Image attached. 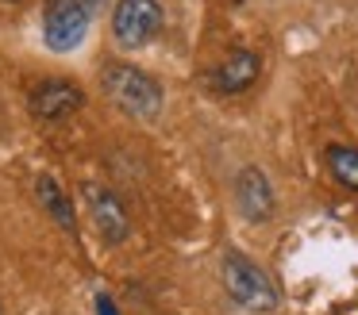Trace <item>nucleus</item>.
<instances>
[{
	"instance_id": "obj_1",
	"label": "nucleus",
	"mask_w": 358,
	"mask_h": 315,
	"mask_svg": "<svg viewBox=\"0 0 358 315\" xmlns=\"http://www.w3.org/2000/svg\"><path fill=\"white\" fill-rule=\"evenodd\" d=\"M101 89L120 112L135 115V119H155L162 112V85L139 66L127 61H108L101 69Z\"/></svg>"
},
{
	"instance_id": "obj_2",
	"label": "nucleus",
	"mask_w": 358,
	"mask_h": 315,
	"mask_svg": "<svg viewBox=\"0 0 358 315\" xmlns=\"http://www.w3.org/2000/svg\"><path fill=\"white\" fill-rule=\"evenodd\" d=\"M101 0H47L43 8V43L55 54H70L85 43L89 23Z\"/></svg>"
},
{
	"instance_id": "obj_3",
	"label": "nucleus",
	"mask_w": 358,
	"mask_h": 315,
	"mask_svg": "<svg viewBox=\"0 0 358 315\" xmlns=\"http://www.w3.org/2000/svg\"><path fill=\"white\" fill-rule=\"evenodd\" d=\"M224 288L239 307L262 315L278 307V284L266 277V269H258L247 254H227L224 258Z\"/></svg>"
},
{
	"instance_id": "obj_4",
	"label": "nucleus",
	"mask_w": 358,
	"mask_h": 315,
	"mask_svg": "<svg viewBox=\"0 0 358 315\" xmlns=\"http://www.w3.org/2000/svg\"><path fill=\"white\" fill-rule=\"evenodd\" d=\"M162 23L166 12L158 0H116L112 8V35L124 50H143L147 43H155Z\"/></svg>"
},
{
	"instance_id": "obj_5",
	"label": "nucleus",
	"mask_w": 358,
	"mask_h": 315,
	"mask_svg": "<svg viewBox=\"0 0 358 315\" xmlns=\"http://www.w3.org/2000/svg\"><path fill=\"white\" fill-rule=\"evenodd\" d=\"M81 104H85V92L73 81H66V77H47V81H39L31 89V100H27L35 119H47V123H58V119H66V115H73Z\"/></svg>"
},
{
	"instance_id": "obj_6",
	"label": "nucleus",
	"mask_w": 358,
	"mask_h": 315,
	"mask_svg": "<svg viewBox=\"0 0 358 315\" xmlns=\"http://www.w3.org/2000/svg\"><path fill=\"white\" fill-rule=\"evenodd\" d=\"M258 73H262V58H258L255 50H247V46H239V50H231L216 69L204 73V85L224 92V96H235V92H247L250 85L258 81Z\"/></svg>"
},
{
	"instance_id": "obj_7",
	"label": "nucleus",
	"mask_w": 358,
	"mask_h": 315,
	"mask_svg": "<svg viewBox=\"0 0 358 315\" xmlns=\"http://www.w3.org/2000/svg\"><path fill=\"white\" fill-rule=\"evenodd\" d=\"M235 207L247 223H266L273 215V184L258 166L239 169V177H235Z\"/></svg>"
},
{
	"instance_id": "obj_8",
	"label": "nucleus",
	"mask_w": 358,
	"mask_h": 315,
	"mask_svg": "<svg viewBox=\"0 0 358 315\" xmlns=\"http://www.w3.org/2000/svg\"><path fill=\"white\" fill-rule=\"evenodd\" d=\"M81 196H85V204H89V215H93L96 230H101L108 242H124L127 230H131V223H127V212H124V204H120L116 192L101 189V184H85Z\"/></svg>"
},
{
	"instance_id": "obj_9",
	"label": "nucleus",
	"mask_w": 358,
	"mask_h": 315,
	"mask_svg": "<svg viewBox=\"0 0 358 315\" xmlns=\"http://www.w3.org/2000/svg\"><path fill=\"white\" fill-rule=\"evenodd\" d=\"M35 192H39L43 207H47V212L55 215V219L62 223V227L70 230V235H78V219H73V204H70V196L62 192V184H58L50 173H43L39 181H35Z\"/></svg>"
},
{
	"instance_id": "obj_10",
	"label": "nucleus",
	"mask_w": 358,
	"mask_h": 315,
	"mask_svg": "<svg viewBox=\"0 0 358 315\" xmlns=\"http://www.w3.org/2000/svg\"><path fill=\"white\" fill-rule=\"evenodd\" d=\"M327 169H331V177L343 184V189L358 192V146H327Z\"/></svg>"
},
{
	"instance_id": "obj_11",
	"label": "nucleus",
	"mask_w": 358,
	"mask_h": 315,
	"mask_svg": "<svg viewBox=\"0 0 358 315\" xmlns=\"http://www.w3.org/2000/svg\"><path fill=\"white\" fill-rule=\"evenodd\" d=\"M96 312H101V315H120V312H116V304H112L108 296H96Z\"/></svg>"
},
{
	"instance_id": "obj_12",
	"label": "nucleus",
	"mask_w": 358,
	"mask_h": 315,
	"mask_svg": "<svg viewBox=\"0 0 358 315\" xmlns=\"http://www.w3.org/2000/svg\"><path fill=\"white\" fill-rule=\"evenodd\" d=\"M0 315H4V312H0Z\"/></svg>"
}]
</instances>
